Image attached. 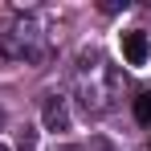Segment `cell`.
Masks as SVG:
<instances>
[{
    "label": "cell",
    "mask_w": 151,
    "mask_h": 151,
    "mask_svg": "<svg viewBox=\"0 0 151 151\" xmlns=\"http://www.w3.org/2000/svg\"><path fill=\"white\" fill-rule=\"evenodd\" d=\"M0 151H8V147H4V143H0Z\"/></svg>",
    "instance_id": "5"
},
{
    "label": "cell",
    "mask_w": 151,
    "mask_h": 151,
    "mask_svg": "<svg viewBox=\"0 0 151 151\" xmlns=\"http://www.w3.org/2000/svg\"><path fill=\"white\" fill-rule=\"evenodd\" d=\"M41 119H45V127H49V131H65V123H70V114H65V102H61V98H45V110H41Z\"/></svg>",
    "instance_id": "2"
},
{
    "label": "cell",
    "mask_w": 151,
    "mask_h": 151,
    "mask_svg": "<svg viewBox=\"0 0 151 151\" xmlns=\"http://www.w3.org/2000/svg\"><path fill=\"white\" fill-rule=\"evenodd\" d=\"M21 151H37V135H33V131H29L25 139H21Z\"/></svg>",
    "instance_id": "4"
},
{
    "label": "cell",
    "mask_w": 151,
    "mask_h": 151,
    "mask_svg": "<svg viewBox=\"0 0 151 151\" xmlns=\"http://www.w3.org/2000/svg\"><path fill=\"white\" fill-rule=\"evenodd\" d=\"M147 33H139V29H131V33H123V57L131 61V65H147Z\"/></svg>",
    "instance_id": "1"
},
{
    "label": "cell",
    "mask_w": 151,
    "mask_h": 151,
    "mask_svg": "<svg viewBox=\"0 0 151 151\" xmlns=\"http://www.w3.org/2000/svg\"><path fill=\"white\" fill-rule=\"evenodd\" d=\"M135 119L143 127H151V94H139V98H135Z\"/></svg>",
    "instance_id": "3"
}]
</instances>
